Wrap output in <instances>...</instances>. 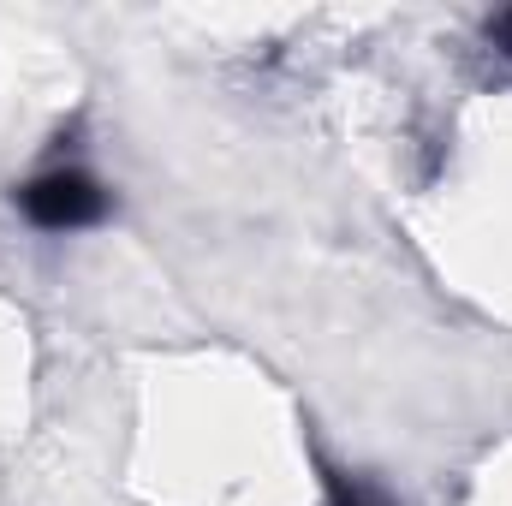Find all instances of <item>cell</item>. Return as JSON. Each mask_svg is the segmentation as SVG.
Returning a JSON list of instances; mask_svg holds the SVG:
<instances>
[{"instance_id": "cell-1", "label": "cell", "mask_w": 512, "mask_h": 506, "mask_svg": "<svg viewBox=\"0 0 512 506\" xmlns=\"http://www.w3.org/2000/svg\"><path fill=\"white\" fill-rule=\"evenodd\" d=\"M18 209L42 227V233H78V227H96L108 215V191L78 173V167H60V173H42L18 191Z\"/></svg>"}, {"instance_id": "cell-2", "label": "cell", "mask_w": 512, "mask_h": 506, "mask_svg": "<svg viewBox=\"0 0 512 506\" xmlns=\"http://www.w3.org/2000/svg\"><path fill=\"white\" fill-rule=\"evenodd\" d=\"M328 506H387V501L370 495V489H358V483H346V477H334L328 483Z\"/></svg>"}, {"instance_id": "cell-3", "label": "cell", "mask_w": 512, "mask_h": 506, "mask_svg": "<svg viewBox=\"0 0 512 506\" xmlns=\"http://www.w3.org/2000/svg\"><path fill=\"white\" fill-rule=\"evenodd\" d=\"M489 36H495V48H501V54L512 60V12H501V18L489 24Z\"/></svg>"}]
</instances>
